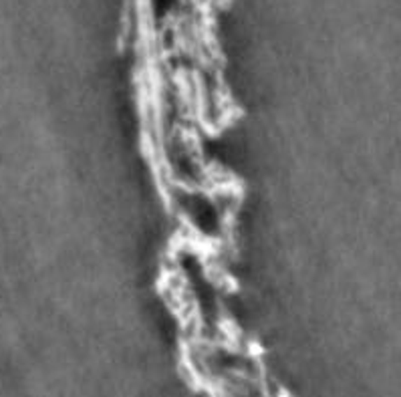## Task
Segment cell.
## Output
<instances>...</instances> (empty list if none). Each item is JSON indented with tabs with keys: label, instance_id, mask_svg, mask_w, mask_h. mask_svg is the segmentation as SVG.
<instances>
[{
	"label": "cell",
	"instance_id": "cell-1",
	"mask_svg": "<svg viewBox=\"0 0 401 397\" xmlns=\"http://www.w3.org/2000/svg\"><path fill=\"white\" fill-rule=\"evenodd\" d=\"M180 214L184 216L194 234L198 232L204 238H216L224 232L226 208H222L210 194L198 190V186H182Z\"/></svg>",
	"mask_w": 401,
	"mask_h": 397
}]
</instances>
